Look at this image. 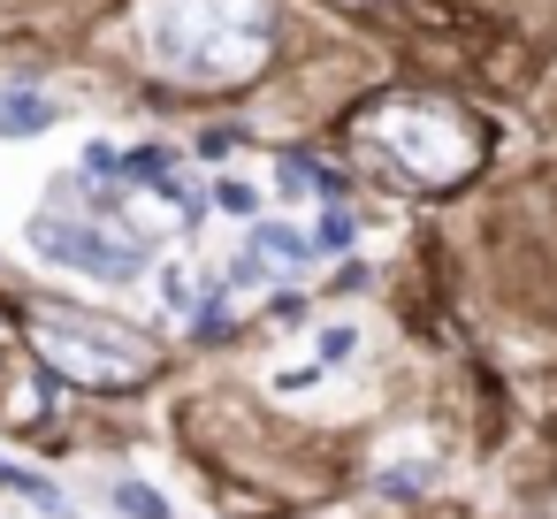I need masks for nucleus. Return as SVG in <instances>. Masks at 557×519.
<instances>
[{"label": "nucleus", "mask_w": 557, "mask_h": 519, "mask_svg": "<svg viewBox=\"0 0 557 519\" xmlns=\"http://www.w3.org/2000/svg\"><path fill=\"white\" fill-rule=\"evenodd\" d=\"M138 54L184 92L252 85L275 54V0H138Z\"/></svg>", "instance_id": "1"}, {"label": "nucleus", "mask_w": 557, "mask_h": 519, "mask_svg": "<svg viewBox=\"0 0 557 519\" xmlns=\"http://www.w3.org/2000/svg\"><path fill=\"white\" fill-rule=\"evenodd\" d=\"M351 237H359L351 207H321V222H313V260H344V252H351Z\"/></svg>", "instance_id": "7"}, {"label": "nucleus", "mask_w": 557, "mask_h": 519, "mask_svg": "<svg viewBox=\"0 0 557 519\" xmlns=\"http://www.w3.org/2000/svg\"><path fill=\"white\" fill-rule=\"evenodd\" d=\"M85 176H123V153H115L108 138H92V146H85Z\"/></svg>", "instance_id": "12"}, {"label": "nucleus", "mask_w": 557, "mask_h": 519, "mask_svg": "<svg viewBox=\"0 0 557 519\" xmlns=\"http://www.w3.org/2000/svg\"><path fill=\"white\" fill-rule=\"evenodd\" d=\"M351 138H359V153H367L374 169H389L405 191H450V184H466V176L481 169V153H488L481 123H473L458 100H435V92H389V100H374V108L351 123Z\"/></svg>", "instance_id": "2"}, {"label": "nucleus", "mask_w": 557, "mask_h": 519, "mask_svg": "<svg viewBox=\"0 0 557 519\" xmlns=\"http://www.w3.org/2000/svg\"><path fill=\"white\" fill-rule=\"evenodd\" d=\"M32 245H39V260H54V268H77V275H100V283H131V275H146V260H153V245L138 237V230H108V222H92V214H39L32 222Z\"/></svg>", "instance_id": "4"}, {"label": "nucleus", "mask_w": 557, "mask_h": 519, "mask_svg": "<svg viewBox=\"0 0 557 519\" xmlns=\"http://www.w3.org/2000/svg\"><path fill=\"white\" fill-rule=\"evenodd\" d=\"M428 481H435V466H389V473H382V489H389V496H420Z\"/></svg>", "instance_id": "11"}, {"label": "nucleus", "mask_w": 557, "mask_h": 519, "mask_svg": "<svg viewBox=\"0 0 557 519\" xmlns=\"http://www.w3.org/2000/svg\"><path fill=\"white\" fill-rule=\"evenodd\" d=\"M24 336H32V351L47 359L54 382H85V390H138V382L161 367V351H153L138 329H123V321H108V313H85V306H70V298L32 306V313H24Z\"/></svg>", "instance_id": "3"}, {"label": "nucleus", "mask_w": 557, "mask_h": 519, "mask_svg": "<svg viewBox=\"0 0 557 519\" xmlns=\"http://www.w3.org/2000/svg\"><path fill=\"white\" fill-rule=\"evenodd\" d=\"M0 489H16L24 504H39V511H54V519H77L70 511V496L47 481V473H32V466H16V458H0Z\"/></svg>", "instance_id": "6"}, {"label": "nucleus", "mask_w": 557, "mask_h": 519, "mask_svg": "<svg viewBox=\"0 0 557 519\" xmlns=\"http://www.w3.org/2000/svg\"><path fill=\"white\" fill-rule=\"evenodd\" d=\"M230 146H237V131H207V138H199V153H207V161H222Z\"/></svg>", "instance_id": "14"}, {"label": "nucleus", "mask_w": 557, "mask_h": 519, "mask_svg": "<svg viewBox=\"0 0 557 519\" xmlns=\"http://www.w3.org/2000/svg\"><path fill=\"white\" fill-rule=\"evenodd\" d=\"M351 351H359V329H321V367H336Z\"/></svg>", "instance_id": "13"}, {"label": "nucleus", "mask_w": 557, "mask_h": 519, "mask_svg": "<svg viewBox=\"0 0 557 519\" xmlns=\"http://www.w3.org/2000/svg\"><path fill=\"white\" fill-rule=\"evenodd\" d=\"M108 496H115V511H131V519H169V496H153L146 481H115Z\"/></svg>", "instance_id": "8"}, {"label": "nucleus", "mask_w": 557, "mask_h": 519, "mask_svg": "<svg viewBox=\"0 0 557 519\" xmlns=\"http://www.w3.org/2000/svg\"><path fill=\"white\" fill-rule=\"evenodd\" d=\"M313 519H359V511H313Z\"/></svg>", "instance_id": "15"}, {"label": "nucleus", "mask_w": 557, "mask_h": 519, "mask_svg": "<svg viewBox=\"0 0 557 519\" xmlns=\"http://www.w3.org/2000/svg\"><path fill=\"white\" fill-rule=\"evenodd\" d=\"M214 207H222V214H260V191L237 184V176H222V184H214Z\"/></svg>", "instance_id": "10"}, {"label": "nucleus", "mask_w": 557, "mask_h": 519, "mask_svg": "<svg viewBox=\"0 0 557 519\" xmlns=\"http://www.w3.org/2000/svg\"><path fill=\"white\" fill-rule=\"evenodd\" d=\"M54 123H62V108L39 85H0V138H39Z\"/></svg>", "instance_id": "5"}, {"label": "nucleus", "mask_w": 557, "mask_h": 519, "mask_svg": "<svg viewBox=\"0 0 557 519\" xmlns=\"http://www.w3.org/2000/svg\"><path fill=\"white\" fill-rule=\"evenodd\" d=\"M191 336H199V344H222V336H230V306H222V291H207V298H199Z\"/></svg>", "instance_id": "9"}]
</instances>
